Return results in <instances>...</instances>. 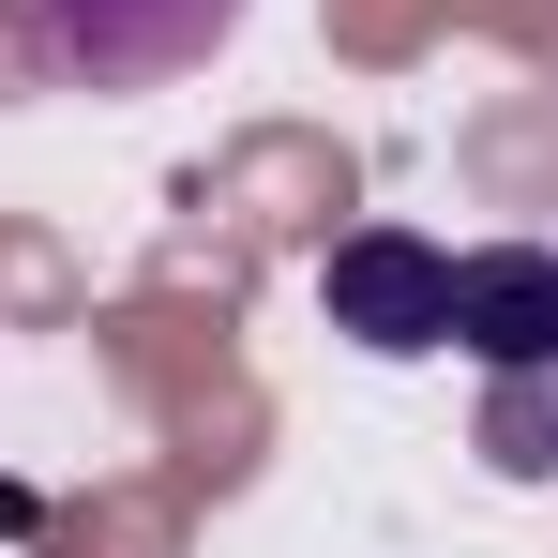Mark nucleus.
Listing matches in <instances>:
<instances>
[{"label":"nucleus","instance_id":"obj_3","mask_svg":"<svg viewBox=\"0 0 558 558\" xmlns=\"http://www.w3.org/2000/svg\"><path fill=\"white\" fill-rule=\"evenodd\" d=\"M453 348L498 377L558 363V257L544 242H483V257H453Z\"/></svg>","mask_w":558,"mask_h":558},{"label":"nucleus","instance_id":"obj_2","mask_svg":"<svg viewBox=\"0 0 558 558\" xmlns=\"http://www.w3.org/2000/svg\"><path fill=\"white\" fill-rule=\"evenodd\" d=\"M317 317L377 363H423V348H453V257L423 227H348L317 257Z\"/></svg>","mask_w":558,"mask_h":558},{"label":"nucleus","instance_id":"obj_1","mask_svg":"<svg viewBox=\"0 0 558 558\" xmlns=\"http://www.w3.org/2000/svg\"><path fill=\"white\" fill-rule=\"evenodd\" d=\"M242 0H15V46L46 76H92V92H136V76H182L227 46Z\"/></svg>","mask_w":558,"mask_h":558}]
</instances>
